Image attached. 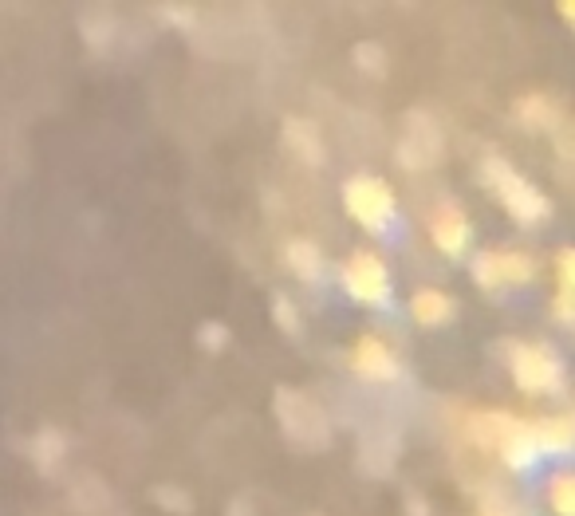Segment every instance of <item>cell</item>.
Masks as SVG:
<instances>
[{
	"mask_svg": "<svg viewBox=\"0 0 575 516\" xmlns=\"http://www.w3.org/2000/svg\"><path fill=\"white\" fill-rule=\"evenodd\" d=\"M509 375L524 394H560V390L568 387L564 359L544 339L509 343Z\"/></svg>",
	"mask_w": 575,
	"mask_h": 516,
	"instance_id": "obj_1",
	"label": "cell"
},
{
	"mask_svg": "<svg viewBox=\"0 0 575 516\" xmlns=\"http://www.w3.org/2000/svg\"><path fill=\"white\" fill-rule=\"evenodd\" d=\"M343 209L367 233H390L398 221V194L379 174H355L343 182Z\"/></svg>",
	"mask_w": 575,
	"mask_h": 516,
	"instance_id": "obj_2",
	"label": "cell"
},
{
	"mask_svg": "<svg viewBox=\"0 0 575 516\" xmlns=\"http://www.w3.org/2000/svg\"><path fill=\"white\" fill-rule=\"evenodd\" d=\"M339 284L343 292L363 304V308H386L390 296H394V280H390V268L375 249H355L351 257L343 260L339 268Z\"/></svg>",
	"mask_w": 575,
	"mask_h": 516,
	"instance_id": "obj_3",
	"label": "cell"
},
{
	"mask_svg": "<svg viewBox=\"0 0 575 516\" xmlns=\"http://www.w3.org/2000/svg\"><path fill=\"white\" fill-rule=\"evenodd\" d=\"M402 127H406L402 142H398V166L402 170L422 174V170L442 162V130L426 111H410Z\"/></svg>",
	"mask_w": 575,
	"mask_h": 516,
	"instance_id": "obj_4",
	"label": "cell"
},
{
	"mask_svg": "<svg viewBox=\"0 0 575 516\" xmlns=\"http://www.w3.org/2000/svg\"><path fill=\"white\" fill-rule=\"evenodd\" d=\"M276 414H280V430L288 434V442L300 446V430H308L312 446L327 442V418H323V410L312 398H304L300 390L276 387Z\"/></svg>",
	"mask_w": 575,
	"mask_h": 516,
	"instance_id": "obj_5",
	"label": "cell"
},
{
	"mask_svg": "<svg viewBox=\"0 0 575 516\" xmlns=\"http://www.w3.org/2000/svg\"><path fill=\"white\" fill-rule=\"evenodd\" d=\"M493 194H497V201L505 205V213H509L516 225H540V221L552 217V201H548V194H544L532 178H524V174H516V170H512L509 178L497 182Z\"/></svg>",
	"mask_w": 575,
	"mask_h": 516,
	"instance_id": "obj_6",
	"label": "cell"
},
{
	"mask_svg": "<svg viewBox=\"0 0 575 516\" xmlns=\"http://www.w3.org/2000/svg\"><path fill=\"white\" fill-rule=\"evenodd\" d=\"M351 371L367 383H394L402 379V363L394 355V347L379 335H359L351 347Z\"/></svg>",
	"mask_w": 575,
	"mask_h": 516,
	"instance_id": "obj_7",
	"label": "cell"
},
{
	"mask_svg": "<svg viewBox=\"0 0 575 516\" xmlns=\"http://www.w3.org/2000/svg\"><path fill=\"white\" fill-rule=\"evenodd\" d=\"M469 237H473L469 213L457 201H438L434 213H430V241H434V249L442 257H461L469 249Z\"/></svg>",
	"mask_w": 575,
	"mask_h": 516,
	"instance_id": "obj_8",
	"label": "cell"
},
{
	"mask_svg": "<svg viewBox=\"0 0 575 516\" xmlns=\"http://www.w3.org/2000/svg\"><path fill=\"white\" fill-rule=\"evenodd\" d=\"M516 426H520V418L509 414V410H477V414H469L465 434H469V442H473L477 450L501 453V446L509 442Z\"/></svg>",
	"mask_w": 575,
	"mask_h": 516,
	"instance_id": "obj_9",
	"label": "cell"
},
{
	"mask_svg": "<svg viewBox=\"0 0 575 516\" xmlns=\"http://www.w3.org/2000/svg\"><path fill=\"white\" fill-rule=\"evenodd\" d=\"M280 138H284V146L304 162V166H323V158H327V150H323V134L320 127L312 123V119H300V115H292V119H284V127H280Z\"/></svg>",
	"mask_w": 575,
	"mask_h": 516,
	"instance_id": "obj_10",
	"label": "cell"
},
{
	"mask_svg": "<svg viewBox=\"0 0 575 516\" xmlns=\"http://www.w3.org/2000/svg\"><path fill=\"white\" fill-rule=\"evenodd\" d=\"M532 430H536L540 453H548V457H568V453H575V410L544 414V418L532 422Z\"/></svg>",
	"mask_w": 575,
	"mask_h": 516,
	"instance_id": "obj_11",
	"label": "cell"
},
{
	"mask_svg": "<svg viewBox=\"0 0 575 516\" xmlns=\"http://www.w3.org/2000/svg\"><path fill=\"white\" fill-rule=\"evenodd\" d=\"M453 312H457V304L442 288H418L410 296V316L418 327H442V323L453 320Z\"/></svg>",
	"mask_w": 575,
	"mask_h": 516,
	"instance_id": "obj_12",
	"label": "cell"
},
{
	"mask_svg": "<svg viewBox=\"0 0 575 516\" xmlns=\"http://www.w3.org/2000/svg\"><path fill=\"white\" fill-rule=\"evenodd\" d=\"M512 115H516V123L528 130H552L560 123V107L552 103V95H544V91H524L516 103H512Z\"/></svg>",
	"mask_w": 575,
	"mask_h": 516,
	"instance_id": "obj_13",
	"label": "cell"
},
{
	"mask_svg": "<svg viewBox=\"0 0 575 516\" xmlns=\"http://www.w3.org/2000/svg\"><path fill=\"white\" fill-rule=\"evenodd\" d=\"M284 264H288V272H292L296 280H304V284H316L323 276V253L312 237H292V241L284 245Z\"/></svg>",
	"mask_w": 575,
	"mask_h": 516,
	"instance_id": "obj_14",
	"label": "cell"
},
{
	"mask_svg": "<svg viewBox=\"0 0 575 516\" xmlns=\"http://www.w3.org/2000/svg\"><path fill=\"white\" fill-rule=\"evenodd\" d=\"M501 461L516 469V473H524V469H532L536 461H540V442H536V430H532V422H520L516 430H512V438L501 446Z\"/></svg>",
	"mask_w": 575,
	"mask_h": 516,
	"instance_id": "obj_15",
	"label": "cell"
},
{
	"mask_svg": "<svg viewBox=\"0 0 575 516\" xmlns=\"http://www.w3.org/2000/svg\"><path fill=\"white\" fill-rule=\"evenodd\" d=\"M469 276L481 292H501L505 288V268H501V249H481L469 260Z\"/></svg>",
	"mask_w": 575,
	"mask_h": 516,
	"instance_id": "obj_16",
	"label": "cell"
},
{
	"mask_svg": "<svg viewBox=\"0 0 575 516\" xmlns=\"http://www.w3.org/2000/svg\"><path fill=\"white\" fill-rule=\"evenodd\" d=\"M67 453V438L56 430V426H44L36 438H32V461L40 473H52L60 465V457Z\"/></svg>",
	"mask_w": 575,
	"mask_h": 516,
	"instance_id": "obj_17",
	"label": "cell"
},
{
	"mask_svg": "<svg viewBox=\"0 0 575 516\" xmlns=\"http://www.w3.org/2000/svg\"><path fill=\"white\" fill-rule=\"evenodd\" d=\"M544 493H548V509L556 516H575V469H556Z\"/></svg>",
	"mask_w": 575,
	"mask_h": 516,
	"instance_id": "obj_18",
	"label": "cell"
},
{
	"mask_svg": "<svg viewBox=\"0 0 575 516\" xmlns=\"http://www.w3.org/2000/svg\"><path fill=\"white\" fill-rule=\"evenodd\" d=\"M501 268H505V284H532L536 280V257L524 249H501Z\"/></svg>",
	"mask_w": 575,
	"mask_h": 516,
	"instance_id": "obj_19",
	"label": "cell"
},
{
	"mask_svg": "<svg viewBox=\"0 0 575 516\" xmlns=\"http://www.w3.org/2000/svg\"><path fill=\"white\" fill-rule=\"evenodd\" d=\"M150 501L162 505L166 513H193V497L186 489H178V485H154Z\"/></svg>",
	"mask_w": 575,
	"mask_h": 516,
	"instance_id": "obj_20",
	"label": "cell"
},
{
	"mask_svg": "<svg viewBox=\"0 0 575 516\" xmlns=\"http://www.w3.org/2000/svg\"><path fill=\"white\" fill-rule=\"evenodd\" d=\"M355 67L363 71V75H371V79H379L386 71V52L379 44H371V40H363V44H355Z\"/></svg>",
	"mask_w": 575,
	"mask_h": 516,
	"instance_id": "obj_21",
	"label": "cell"
},
{
	"mask_svg": "<svg viewBox=\"0 0 575 516\" xmlns=\"http://www.w3.org/2000/svg\"><path fill=\"white\" fill-rule=\"evenodd\" d=\"M272 323H276L280 331H288V335H300V308H296L284 292L272 296Z\"/></svg>",
	"mask_w": 575,
	"mask_h": 516,
	"instance_id": "obj_22",
	"label": "cell"
},
{
	"mask_svg": "<svg viewBox=\"0 0 575 516\" xmlns=\"http://www.w3.org/2000/svg\"><path fill=\"white\" fill-rule=\"evenodd\" d=\"M197 343L205 347V351H225V343H229V327L225 323H217V320H205L201 323V331H197Z\"/></svg>",
	"mask_w": 575,
	"mask_h": 516,
	"instance_id": "obj_23",
	"label": "cell"
},
{
	"mask_svg": "<svg viewBox=\"0 0 575 516\" xmlns=\"http://www.w3.org/2000/svg\"><path fill=\"white\" fill-rule=\"evenodd\" d=\"M509 174H512V162L509 158H501V154H489V158L481 162V182H485L489 190H497V182L509 178Z\"/></svg>",
	"mask_w": 575,
	"mask_h": 516,
	"instance_id": "obj_24",
	"label": "cell"
},
{
	"mask_svg": "<svg viewBox=\"0 0 575 516\" xmlns=\"http://www.w3.org/2000/svg\"><path fill=\"white\" fill-rule=\"evenodd\" d=\"M552 264H556V280H560V288L575 292V245H564Z\"/></svg>",
	"mask_w": 575,
	"mask_h": 516,
	"instance_id": "obj_25",
	"label": "cell"
},
{
	"mask_svg": "<svg viewBox=\"0 0 575 516\" xmlns=\"http://www.w3.org/2000/svg\"><path fill=\"white\" fill-rule=\"evenodd\" d=\"M552 320L568 323V327H572V323H575V292L560 288V292L552 296Z\"/></svg>",
	"mask_w": 575,
	"mask_h": 516,
	"instance_id": "obj_26",
	"label": "cell"
},
{
	"mask_svg": "<svg viewBox=\"0 0 575 516\" xmlns=\"http://www.w3.org/2000/svg\"><path fill=\"white\" fill-rule=\"evenodd\" d=\"M162 12H166V20H170V24H182V28L193 24V8H174V4H166Z\"/></svg>",
	"mask_w": 575,
	"mask_h": 516,
	"instance_id": "obj_27",
	"label": "cell"
},
{
	"mask_svg": "<svg viewBox=\"0 0 575 516\" xmlns=\"http://www.w3.org/2000/svg\"><path fill=\"white\" fill-rule=\"evenodd\" d=\"M406 516H430V505H426L422 493H410V497H406Z\"/></svg>",
	"mask_w": 575,
	"mask_h": 516,
	"instance_id": "obj_28",
	"label": "cell"
},
{
	"mask_svg": "<svg viewBox=\"0 0 575 516\" xmlns=\"http://www.w3.org/2000/svg\"><path fill=\"white\" fill-rule=\"evenodd\" d=\"M556 12H560V16L575 28V0H560V4H556Z\"/></svg>",
	"mask_w": 575,
	"mask_h": 516,
	"instance_id": "obj_29",
	"label": "cell"
},
{
	"mask_svg": "<svg viewBox=\"0 0 575 516\" xmlns=\"http://www.w3.org/2000/svg\"><path fill=\"white\" fill-rule=\"evenodd\" d=\"M485 516H505V513H485Z\"/></svg>",
	"mask_w": 575,
	"mask_h": 516,
	"instance_id": "obj_30",
	"label": "cell"
}]
</instances>
